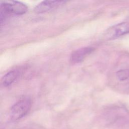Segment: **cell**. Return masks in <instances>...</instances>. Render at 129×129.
<instances>
[{
    "mask_svg": "<svg viewBox=\"0 0 129 129\" xmlns=\"http://www.w3.org/2000/svg\"><path fill=\"white\" fill-rule=\"evenodd\" d=\"M28 7L24 4L16 1H2L0 6V21L1 25L12 15H21L26 13Z\"/></svg>",
    "mask_w": 129,
    "mask_h": 129,
    "instance_id": "6da1fadb",
    "label": "cell"
},
{
    "mask_svg": "<svg viewBox=\"0 0 129 129\" xmlns=\"http://www.w3.org/2000/svg\"><path fill=\"white\" fill-rule=\"evenodd\" d=\"M31 101L29 98H24L15 103L10 110V116L13 120H17L24 117L30 110Z\"/></svg>",
    "mask_w": 129,
    "mask_h": 129,
    "instance_id": "7a4b0ae2",
    "label": "cell"
},
{
    "mask_svg": "<svg viewBox=\"0 0 129 129\" xmlns=\"http://www.w3.org/2000/svg\"><path fill=\"white\" fill-rule=\"evenodd\" d=\"M129 33V22H122L108 28L105 37L107 39H113Z\"/></svg>",
    "mask_w": 129,
    "mask_h": 129,
    "instance_id": "3957f363",
    "label": "cell"
},
{
    "mask_svg": "<svg viewBox=\"0 0 129 129\" xmlns=\"http://www.w3.org/2000/svg\"><path fill=\"white\" fill-rule=\"evenodd\" d=\"M94 50V48L92 47H84L75 50L70 55V63L75 64L81 62Z\"/></svg>",
    "mask_w": 129,
    "mask_h": 129,
    "instance_id": "277c9868",
    "label": "cell"
},
{
    "mask_svg": "<svg viewBox=\"0 0 129 129\" xmlns=\"http://www.w3.org/2000/svg\"><path fill=\"white\" fill-rule=\"evenodd\" d=\"M64 1H45L37 5L34 8V12L36 13H43L49 12L64 4Z\"/></svg>",
    "mask_w": 129,
    "mask_h": 129,
    "instance_id": "5b68a950",
    "label": "cell"
},
{
    "mask_svg": "<svg viewBox=\"0 0 129 129\" xmlns=\"http://www.w3.org/2000/svg\"><path fill=\"white\" fill-rule=\"evenodd\" d=\"M20 72L19 71L12 70L4 75L2 79V84L4 87L11 85L18 77Z\"/></svg>",
    "mask_w": 129,
    "mask_h": 129,
    "instance_id": "8992f818",
    "label": "cell"
},
{
    "mask_svg": "<svg viewBox=\"0 0 129 129\" xmlns=\"http://www.w3.org/2000/svg\"><path fill=\"white\" fill-rule=\"evenodd\" d=\"M116 76L120 81H124L129 78V70H121L117 72Z\"/></svg>",
    "mask_w": 129,
    "mask_h": 129,
    "instance_id": "52a82bcc",
    "label": "cell"
}]
</instances>
